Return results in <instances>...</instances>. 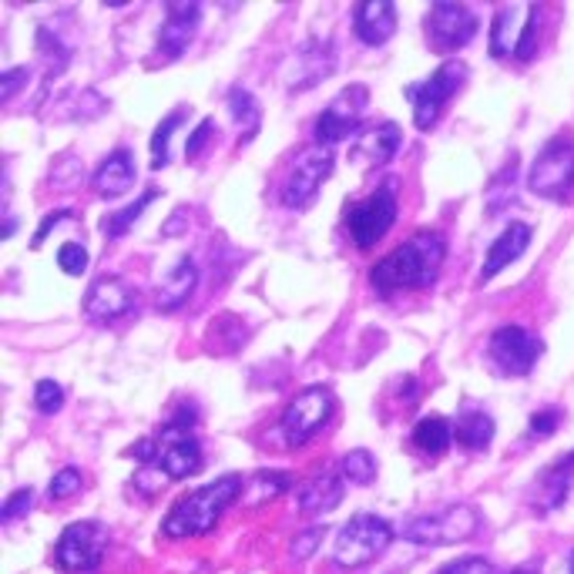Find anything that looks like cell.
<instances>
[{
    "mask_svg": "<svg viewBox=\"0 0 574 574\" xmlns=\"http://www.w3.org/2000/svg\"><path fill=\"white\" fill-rule=\"evenodd\" d=\"M68 216H71L68 209H57V212H51V216H44V222H41V229L34 232V242H31V245L37 249V245L44 242V235H47V232H54V229L60 225V219H68Z\"/></svg>",
    "mask_w": 574,
    "mask_h": 574,
    "instance_id": "obj_43",
    "label": "cell"
},
{
    "mask_svg": "<svg viewBox=\"0 0 574 574\" xmlns=\"http://www.w3.org/2000/svg\"><path fill=\"white\" fill-rule=\"evenodd\" d=\"M24 81H27V68H11V71H4V88H0L4 101H11V98L24 88Z\"/></svg>",
    "mask_w": 574,
    "mask_h": 574,
    "instance_id": "obj_42",
    "label": "cell"
},
{
    "mask_svg": "<svg viewBox=\"0 0 574 574\" xmlns=\"http://www.w3.org/2000/svg\"><path fill=\"white\" fill-rule=\"evenodd\" d=\"M340 474H343V481H350V484H373V477H376V457L369 454V451H350V454H343L340 457Z\"/></svg>",
    "mask_w": 574,
    "mask_h": 574,
    "instance_id": "obj_31",
    "label": "cell"
},
{
    "mask_svg": "<svg viewBox=\"0 0 574 574\" xmlns=\"http://www.w3.org/2000/svg\"><path fill=\"white\" fill-rule=\"evenodd\" d=\"M346 497V481L340 471H323L319 477H312L309 484L299 487L296 494V504L302 515L309 518H319V515H330V510H336Z\"/></svg>",
    "mask_w": 574,
    "mask_h": 574,
    "instance_id": "obj_20",
    "label": "cell"
},
{
    "mask_svg": "<svg viewBox=\"0 0 574 574\" xmlns=\"http://www.w3.org/2000/svg\"><path fill=\"white\" fill-rule=\"evenodd\" d=\"M333 148L327 145H309L302 148L292 162H289V172H286V181H283V206L289 209H306L312 206V199L319 196V185H323L330 175H333Z\"/></svg>",
    "mask_w": 574,
    "mask_h": 574,
    "instance_id": "obj_9",
    "label": "cell"
},
{
    "mask_svg": "<svg viewBox=\"0 0 574 574\" xmlns=\"http://www.w3.org/2000/svg\"><path fill=\"white\" fill-rule=\"evenodd\" d=\"M353 31L369 47L387 44L397 31V8L390 0H363L353 11Z\"/></svg>",
    "mask_w": 574,
    "mask_h": 574,
    "instance_id": "obj_19",
    "label": "cell"
},
{
    "mask_svg": "<svg viewBox=\"0 0 574 574\" xmlns=\"http://www.w3.org/2000/svg\"><path fill=\"white\" fill-rule=\"evenodd\" d=\"M531 245V225L528 222H510L497 239L494 245L487 249V260H484V269H481V279H494L500 269H507L510 263H518L525 249Z\"/></svg>",
    "mask_w": 574,
    "mask_h": 574,
    "instance_id": "obj_21",
    "label": "cell"
},
{
    "mask_svg": "<svg viewBox=\"0 0 574 574\" xmlns=\"http://www.w3.org/2000/svg\"><path fill=\"white\" fill-rule=\"evenodd\" d=\"M191 423H196V410H178L175 420H168L155 437L142 440L132 446V454L145 464L162 471L168 481H185L196 477L202 471V443L191 433Z\"/></svg>",
    "mask_w": 574,
    "mask_h": 574,
    "instance_id": "obj_2",
    "label": "cell"
},
{
    "mask_svg": "<svg viewBox=\"0 0 574 574\" xmlns=\"http://www.w3.org/2000/svg\"><path fill=\"white\" fill-rule=\"evenodd\" d=\"M394 544V525L383 521L379 515H353L340 534H336V544H333V558L340 567H363L369 561H376L383 551Z\"/></svg>",
    "mask_w": 574,
    "mask_h": 574,
    "instance_id": "obj_5",
    "label": "cell"
},
{
    "mask_svg": "<svg viewBox=\"0 0 574 574\" xmlns=\"http://www.w3.org/2000/svg\"><path fill=\"white\" fill-rule=\"evenodd\" d=\"M229 111H232L235 124L242 128V145L252 142L255 132H260V124H263L260 101H255L245 88H232V91H229Z\"/></svg>",
    "mask_w": 574,
    "mask_h": 574,
    "instance_id": "obj_28",
    "label": "cell"
},
{
    "mask_svg": "<svg viewBox=\"0 0 574 574\" xmlns=\"http://www.w3.org/2000/svg\"><path fill=\"white\" fill-rule=\"evenodd\" d=\"M487 353H490L494 366H497L504 376H528V373L534 369V363L541 360L544 343H541L531 330H525V327H518V323H510V327L494 330V336H490V343H487Z\"/></svg>",
    "mask_w": 574,
    "mask_h": 574,
    "instance_id": "obj_13",
    "label": "cell"
},
{
    "mask_svg": "<svg viewBox=\"0 0 574 574\" xmlns=\"http://www.w3.org/2000/svg\"><path fill=\"white\" fill-rule=\"evenodd\" d=\"M212 135H216V121H212V118L199 121V128L191 132V139H188V145H185V158H199L202 148L212 142Z\"/></svg>",
    "mask_w": 574,
    "mask_h": 574,
    "instance_id": "obj_39",
    "label": "cell"
},
{
    "mask_svg": "<svg viewBox=\"0 0 574 574\" xmlns=\"http://www.w3.org/2000/svg\"><path fill=\"white\" fill-rule=\"evenodd\" d=\"M528 188L541 199H561L574 188V139L571 135L551 139L538 152L528 172Z\"/></svg>",
    "mask_w": 574,
    "mask_h": 574,
    "instance_id": "obj_10",
    "label": "cell"
},
{
    "mask_svg": "<svg viewBox=\"0 0 574 574\" xmlns=\"http://www.w3.org/2000/svg\"><path fill=\"white\" fill-rule=\"evenodd\" d=\"M31 500H34L31 487H21V490H14V494H11V497L4 500V521H14V518L27 515V510H31Z\"/></svg>",
    "mask_w": 574,
    "mask_h": 574,
    "instance_id": "obj_41",
    "label": "cell"
},
{
    "mask_svg": "<svg viewBox=\"0 0 574 574\" xmlns=\"http://www.w3.org/2000/svg\"><path fill=\"white\" fill-rule=\"evenodd\" d=\"M78 490H81V474H78L75 467H64V471L51 481L47 497H51V500H68V497L78 494Z\"/></svg>",
    "mask_w": 574,
    "mask_h": 574,
    "instance_id": "obj_35",
    "label": "cell"
},
{
    "mask_svg": "<svg viewBox=\"0 0 574 574\" xmlns=\"http://www.w3.org/2000/svg\"><path fill=\"white\" fill-rule=\"evenodd\" d=\"M11 232H14V219L8 216V222H4V239H11Z\"/></svg>",
    "mask_w": 574,
    "mask_h": 574,
    "instance_id": "obj_45",
    "label": "cell"
},
{
    "mask_svg": "<svg viewBox=\"0 0 574 574\" xmlns=\"http://www.w3.org/2000/svg\"><path fill=\"white\" fill-rule=\"evenodd\" d=\"M199 286V266L191 263V260H178L172 266V273L158 283L155 289V306L162 312H175L178 306H185L191 299V292H196Z\"/></svg>",
    "mask_w": 574,
    "mask_h": 574,
    "instance_id": "obj_25",
    "label": "cell"
},
{
    "mask_svg": "<svg viewBox=\"0 0 574 574\" xmlns=\"http://www.w3.org/2000/svg\"><path fill=\"white\" fill-rule=\"evenodd\" d=\"M323 528H309V531H302L292 544H289V554L296 558V561H302V558H309L316 548H319V541H323Z\"/></svg>",
    "mask_w": 574,
    "mask_h": 574,
    "instance_id": "obj_40",
    "label": "cell"
},
{
    "mask_svg": "<svg viewBox=\"0 0 574 574\" xmlns=\"http://www.w3.org/2000/svg\"><path fill=\"white\" fill-rule=\"evenodd\" d=\"M567 571L574 574V554H571V561H567Z\"/></svg>",
    "mask_w": 574,
    "mask_h": 574,
    "instance_id": "obj_47",
    "label": "cell"
},
{
    "mask_svg": "<svg viewBox=\"0 0 574 574\" xmlns=\"http://www.w3.org/2000/svg\"><path fill=\"white\" fill-rule=\"evenodd\" d=\"M400 142H404L400 124L397 121H383V124H376L373 132H366L356 142V148L350 152V158L353 162H363V165H387L397 155Z\"/></svg>",
    "mask_w": 574,
    "mask_h": 574,
    "instance_id": "obj_24",
    "label": "cell"
},
{
    "mask_svg": "<svg viewBox=\"0 0 574 574\" xmlns=\"http://www.w3.org/2000/svg\"><path fill=\"white\" fill-rule=\"evenodd\" d=\"M132 185H135V155L128 148H114L95 172V191L101 199H118Z\"/></svg>",
    "mask_w": 574,
    "mask_h": 574,
    "instance_id": "obj_23",
    "label": "cell"
},
{
    "mask_svg": "<svg viewBox=\"0 0 574 574\" xmlns=\"http://www.w3.org/2000/svg\"><path fill=\"white\" fill-rule=\"evenodd\" d=\"M481 515L471 504H454L443 510H430V515H417L404 525V538L427 548H446V544H464L477 534Z\"/></svg>",
    "mask_w": 574,
    "mask_h": 574,
    "instance_id": "obj_6",
    "label": "cell"
},
{
    "mask_svg": "<svg viewBox=\"0 0 574 574\" xmlns=\"http://www.w3.org/2000/svg\"><path fill=\"white\" fill-rule=\"evenodd\" d=\"M369 108V88L366 85H350L346 91H340L327 111L316 118V128H312V135H316V145H340L343 139H350L360 121H363V111Z\"/></svg>",
    "mask_w": 574,
    "mask_h": 574,
    "instance_id": "obj_12",
    "label": "cell"
},
{
    "mask_svg": "<svg viewBox=\"0 0 574 574\" xmlns=\"http://www.w3.org/2000/svg\"><path fill=\"white\" fill-rule=\"evenodd\" d=\"M451 440H454V427L446 423L443 417H423L413 427V443L420 446L427 457H443L446 446H451Z\"/></svg>",
    "mask_w": 574,
    "mask_h": 574,
    "instance_id": "obj_27",
    "label": "cell"
},
{
    "mask_svg": "<svg viewBox=\"0 0 574 574\" xmlns=\"http://www.w3.org/2000/svg\"><path fill=\"white\" fill-rule=\"evenodd\" d=\"M57 266H60V273H68V276H81L88 269V249L81 242H64L57 249Z\"/></svg>",
    "mask_w": 574,
    "mask_h": 574,
    "instance_id": "obj_33",
    "label": "cell"
},
{
    "mask_svg": "<svg viewBox=\"0 0 574 574\" xmlns=\"http://www.w3.org/2000/svg\"><path fill=\"white\" fill-rule=\"evenodd\" d=\"M454 440L467 451H487L494 440V420L484 410H464L454 423Z\"/></svg>",
    "mask_w": 574,
    "mask_h": 574,
    "instance_id": "obj_26",
    "label": "cell"
},
{
    "mask_svg": "<svg viewBox=\"0 0 574 574\" xmlns=\"http://www.w3.org/2000/svg\"><path fill=\"white\" fill-rule=\"evenodd\" d=\"M427 34L437 51H461L477 34V14L464 4L451 0H437L427 14Z\"/></svg>",
    "mask_w": 574,
    "mask_h": 574,
    "instance_id": "obj_14",
    "label": "cell"
},
{
    "mask_svg": "<svg viewBox=\"0 0 574 574\" xmlns=\"http://www.w3.org/2000/svg\"><path fill=\"white\" fill-rule=\"evenodd\" d=\"M135 302H139V292L121 276H101L85 292V312L98 319V323H114V319L132 312Z\"/></svg>",
    "mask_w": 574,
    "mask_h": 574,
    "instance_id": "obj_16",
    "label": "cell"
},
{
    "mask_svg": "<svg viewBox=\"0 0 574 574\" xmlns=\"http://www.w3.org/2000/svg\"><path fill=\"white\" fill-rule=\"evenodd\" d=\"M252 487H255V500H252V507H255V504L286 494L292 487V477L286 471H260V474H255V481H252Z\"/></svg>",
    "mask_w": 574,
    "mask_h": 574,
    "instance_id": "obj_32",
    "label": "cell"
},
{
    "mask_svg": "<svg viewBox=\"0 0 574 574\" xmlns=\"http://www.w3.org/2000/svg\"><path fill=\"white\" fill-rule=\"evenodd\" d=\"M336 68V57H333V47L330 41H306L296 54V68L289 75V91H306L312 85H319L323 78H330Z\"/></svg>",
    "mask_w": 574,
    "mask_h": 574,
    "instance_id": "obj_17",
    "label": "cell"
},
{
    "mask_svg": "<svg viewBox=\"0 0 574 574\" xmlns=\"http://www.w3.org/2000/svg\"><path fill=\"white\" fill-rule=\"evenodd\" d=\"M437 574H497V567L484 558H461V561L443 564Z\"/></svg>",
    "mask_w": 574,
    "mask_h": 574,
    "instance_id": "obj_38",
    "label": "cell"
},
{
    "mask_svg": "<svg viewBox=\"0 0 574 574\" xmlns=\"http://www.w3.org/2000/svg\"><path fill=\"white\" fill-rule=\"evenodd\" d=\"M397 188H400V181H397L394 175L383 178L366 199L353 202V206L343 212L346 232H350V239H353L356 249H373L383 235L390 232V225H394V219H397V206H400Z\"/></svg>",
    "mask_w": 574,
    "mask_h": 574,
    "instance_id": "obj_4",
    "label": "cell"
},
{
    "mask_svg": "<svg viewBox=\"0 0 574 574\" xmlns=\"http://www.w3.org/2000/svg\"><path fill=\"white\" fill-rule=\"evenodd\" d=\"M531 8L534 4H510V8H500L494 14V24H490V57H515L518 54L521 34H525L528 18H531Z\"/></svg>",
    "mask_w": 574,
    "mask_h": 574,
    "instance_id": "obj_22",
    "label": "cell"
},
{
    "mask_svg": "<svg viewBox=\"0 0 574 574\" xmlns=\"http://www.w3.org/2000/svg\"><path fill=\"white\" fill-rule=\"evenodd\" d=\"M558 423H561V410H558V407L538 410V413L531 417V423H528V437H531V440H544V437H551V433L558 430Z\"/></svg>",
    "mask_w": 574,
    "mask_h": 574,
    "instance_id": "obj_37",
    "label": "cell"
},
{
    "mask_svg": "<svg viewBox=\"0 0 574 574\" xmlns=\"http://www.w3.org/2000/svg\"><path fill=\"white\" fill-rule=\"evenodd\" d=\"M188 118V108H175L168 118H162V124L155 128V135H152V168H165L168 165V142H172V132Z\"/></svg>",
    "mask_w": 574,
    "mask_h": 574,
    "instance_id": "obj_30",
    "label": "cell"
},
{
    "mask_svg": "<svg viewBox=\"0 0 574 574\" xmlns=\"http://www.w3.org/2000/svg\"><path fill=\"white\" fill-rule=\"evenodd\" d=\"M336 410V397L330 387H306L302 394L292 397V404L283 410L279 420V433L286 446H302L309 443L319 430L330 423Z\"/></svg>",
    "mask_w": 574,
    "mask_h": 574,
    "instance_id": "obj_8",
    "label": "cell"
},
{
    "mask_svg": "<svg viewBox=\"0 0 574 574\" xmlns=\"http://www.w3.org/2000/svg\"><path fill=\"white\" fill-rule=\"evenodd\" d=\"M464 81H467V64L464 60H443L427 81L407 88V98L413 101V124L420 128V132L437 128L446 101L464 88Z\"/></svg>",
    "mask_w": 574,
    "mask_h": 574,
    "instance_id": "obj_7",
    "label": "cell"
},
{
    "mask_svg": "<svg viewBox=\"0 0 574 574\" xmlns=\"http://www.w3.org/2000/svg\"><path fill=\"white\" fill-rule=\"evenodd\" d=\"M34 407L41 413H57L64 407V390H60V383L54 379H37V387H34Z\"/></svg>",
    "mask_w": 574,
    "mask_h": 574,
    "instance_id": "obj_34",
    "label": "cell"
},
{
    "mask_svg": "<svg viewBox=\"0 0 574 574\" xmlns=\"http://www.w3.org/2000/svg\"><path fill=\"white\" fill-rule=\"evenodd\" d=\"M510 574H541V571H534V567H518V571H510Z\"/></svg>",
    "mask_w": 574,
    "mask_h": 574,
    "instance_id": "obj_46",
    "label": "cell"
},
{
    "mask_svg": "<svg viewBox=\"0 0 574 574\" xmlns=\"http://www.w3.org/2000/svg\"><path fill=\"white\" fill-rule=\"evenodd\" d=\"M199 21H202V4L196 0H175V4L165 8V21L158 27V54L162 60H175L185 54V47L191 44L199 31Z\"/></svg>",
    "mask_w": 574,
    "mask_h": 574,
    "instance_id": "obj_15",
    "label": "cell"
},
{
    "mask_svg": "<svg viewBox=\"0 0 574 574\" xmlns=\"http://www.w3.org/2000/svg\"><path fill=\"white\" fill-rule=\"evenodd\" d=\"M168 219H172V222H165V225H162V232H165V235H178V232L188 225V209H175Z\"/></svg>",
    "mask_w": 574,
    "mask_h": 574,
    "instance_id": "obj_44",
    "label": "cell"
},
{
    "mask_svg": "<svg viewBox=\"0 0 574 574\" xmlns=\"http://www.w3.org/2000/svg\"><path fill=\"white\" fill-rule=\"evenodd\" d=\"M538 34H541V8H531V18H528V27L521 34V44H518V60H531L534 51H538Z\"/></svg>",
    "mask_w": 574,
    "mask_h": 574,
    "instance_id": "obj_36",
    "label": "cell"
},
{
    "mask_svg": "<svg viewBox=\"0 0 574 574\" xmlns=\"http://www.w3.org/2000/svg\"><path fill=\"white\" fill-rule=\"evenodd\" d=\"M108 548V531L98 521H75L60 531L57 544H54V564L60 571H95L104 558Z\"/></svg>",
    "mask_w": 574,
    "mask_h": 574,
    "instance_id": "obj_11",
    "label": "cell"
},
{
    "mask_svg": "<svg viewBox=\"0 0 574 574\" xmlns=\"http://www.w3.org/2000/svg\"><path fill=\"white\" fill-rule=\"evenodd\" d=\"M571 484H574V451L564 454L558 464H551L548 471H541V477L534 481L531 504H534L538 515H551V510H558L567 500Z\"/></svg>",
    "mask_w": 574,
    "mask_h": 574,
    "instance_id": "obj_18",
    "label": "cell"
},
{
    "mask_svg": "<svg viewBox=\"0 0 574 574\" xmlns=\"http://www.w3.org/2000/svg\"><path fill=\"white\" fill-rule=\"evenodd\" d=\"M245 490V481L239 474H225L199 490L185 494L181 500H175V507L165 515L162 521V534L165 538H199L209 534L219 518L225 515V507L235 504Z\"/></svg>",
    "mask_w": 574,
    "mask_h": 574,
    "instance_id": "obj_3",
    "label": "cell"
},
{
    "mask_svg": "<svg viewBox=\"0 0 574 574\" xmlns=\"http://www.w3.org/2000/svg\"><path fill=\"white\" fill-rule=\"evenodd\" d=\"M443 260H446V239L433 229H423L410 235L390 255H383L369 269V283L383 296L400 292V289H427L437 283Z\"/></svg>",
    "mask_w": 574,
    "mask_h": 574,
    "instance_id": "obj_1",
    "label": "cell"
},
{
    "mask_svg": "<svg viewBox=\"0 0 574 574\" xmlns=\"http://www.w3.org/2000/svg\"><path fill=\"white\" fill-rule=\"evenodd\" d=\"M162 196V188H145V196L135 202V206H128V209H121V212H111L108 219H101V232L108 235V239H118V235H124L128 229H132L135 222H139V216L155 202Z\"/></svg>",
    "mask_w": 574,
    "mask_h": 574,
    "instance_id": "obj_29",
    "label": "cell"
}]
</instances>
